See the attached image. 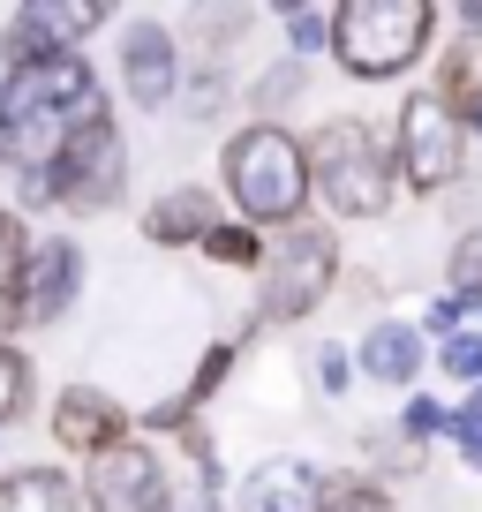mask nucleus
<instances>
[{"label":"nucleus","instance_id":"1","mask_svg":"<svg viewBox=\"0 0 482 512\" xmlns=\"http://www.w3.org/2000/svg\"><path fill=\"white\" fill-rule=\"evenodd\" d=\"M226 174V204L241 211V226H302L309 204V166H302V136H287L279 121H249L241 136H226L219 151Z\"/></svg>","mask_w":482,"mask_h":512},{"label":"nucleus","instance_id":"2","mask_svg":"<svg viewBox=\"0 0 482 512\" xmlns=\"http://www.w3.org/2000/svg\"><path fill=\"white\" fill-rule=\"evenodd\" d=\"M430 38H437L430 0H347V8H332L324 53H332L354 83H392L430 53Z\"/></svg>","mask_w":482,"mask_h":512},{"label":"nucleus","instance_id":"3","mask_svg":"<svg viewBox=\"0 0 482 512\" xmlns=\"http://www.w3.org/2000/svg\"><path fill=\"white\" fill-rule=\"evenodd\" d=\"M302 166H309V189L339 211V219H377L392 204V144L377 136L370 121H324L309 128L302 144Z\"/></svg>","mask_w":482,"mask_h":512},{"label":"nucleus","instance_id":"4","mask_svg":"<svg viewBox=\"0 0 482 512\" xmlns=\"http://www.w3.org/2000/svg\"><path fill=\"white\" fill-rule=\"evenodd\" d=\"M38 181H46V204L76 211V219L121 204V189H129V144H121V121L106 113V98H91L76 113V128L61 136V151H53V166Z\"/></svg>","mask_w":482,"mask_h":512},{"label":"nucleus","instance_id":"5","mask_svg":"<svg viewBox=\"0 0 482 512\" xmlns=\"http://www.w3.org/2000/svg\"><path fill=\"white\" fill-rule=\"evenodd\" d=\"M339 279V234H324V226H287V234L264 241V264H257V317L264 324H302L309 309L332 294Z\"/></svg>","mask_w":482,"mask_h":512},{"label":"nucleus","instance_id":"6","mask_svg":"<svg viewBox=\"0 0 482 512\" xmlns=\"http://www.w3.org/2000/svg\"><path fill=\"white\" fill-rule=\"evenodd\" d=\"M467 174V136L437 113L430 91H415L400 106V136H392V181H407L415 196H445Z\"/></svg>","mask_w":482,"mask_h":512},{"label":"nucleus","instance_id":"7","mask_svg":"<svg viewBox=\"0 0 482 512\" xmlns=\"http://www.w3.org/2000/svg\"><path fill=\"white\" fill-rule=\"evenodd\" d=\"M76 497L91 512H166V497H174V467H166L159 445L121 437L113 452H98V460H91V475H83Z\"/></svg>","mask_w":482,"mask_h":512},{"label":"nucleus","instance_id":"8","mask_svg":"<svg viewBox=\"0 0 482 512\" xmlns=\"http://www.w3.org/2000/svg\"><path fill=\"white\" fill-rule=\"evenodd\" d=\"M83 294V249L68 234H31V256H23V279H16V309H23V332L31 324H61Z\"/></svg>","mask_w":482,"mask_h":512},{"label":"nucleus","instance_id":"9","mask_svg":"<svg viewBox=\"0 0 482 512\" xmlns=\"http://www.w3.org/2000/svg\"><path fill=\"white\" fill-rule=\"evenodd\" d=\"M91 98H98L91 61H83V53H53V61H38V68L0 76V121H16V113H83Z\"/></svg>","mask_w":482,"mask_h":512},{"label":"nucleus","instance_id":"10","mask_svg":"<svg viewBox=\"0 0 482 512\" xmlns=\"http://www.w3.org/2000/svg\"><path fill=\"white\" fill-rule=\"evenodd\" d=\"M121 91H129L136 113H166V106H174V91H181V46H174L166 23H151V16L129 23V38H121Z\"/></svg>","mask_w":482,"mask_h":512},{"label":"nucleus","instance_id":"11","mask_svg":"<svg viewBox=\"0 0 482 512\" xmlns=\"http://www.w3.org/2000/svg\"><path fill=\"white\" fill-rule=\"evenodd\" d=\"M46 430H53V445H61L68 460H98V452H113L129 437V415H121V400L98 392V384H68L61 400H53Z\"/></svg>","mask_w":482,"mask_h":512},{"label":"nucleus","instance_id":"12","mask_svg":"<svg viewBox=\"0 0 482 512\" xmlns=\"http://www.w3.org/2000/svg\"><path fill=\"white\" fill-rule=\"evenodd\" d=\"M430 98L460 136H482V31H460V46H445Z\"/></svg>","mask_w":482,"mask_h":512},{"label":"nucleus","instance_id":"13","mask_svg":"<svg viewBox=\"0 0 482 512\" xmlns=\"http://www.w3.org/2000/svg\"><path fill=\"white\" fill-rule=\"evenodd\" d=\"M219 226V196L196 189V181H181V189H166L159 204L144 211V241L151 249H196V241Z\"/></svg>","mask_w":482,"mask_h":512},{"label":"nucleus","instance_id":"14","mask_svg":"<svg viewBox=\"0 0 482 512\" xmlns=\"http://www.w3.org/2000/svg\"><path fill=\"white\" fill-rule=\"evenodd\" d=\"M317 490L324 475L309 460H264L241 482V512H317Z\"/></svg>","mask_w":482,"mask_h":512},{"label":"nucleus","instance_id":"15","mask_svg":"<svg viewBox=\"0 0 482 512\" xmlns=\"http://www.w3.org/2000/svg\"><path fill=\"white\" fill-rule=\"evenodd\" d=\"M362 377L407 392V384L422 377V332L415 324H370V332H362Z\"/></svg>","mask_w":482,"mask_h":512},{"label":"nucleus","instance_id":"16","mask_svg":"<svg viewBox=\"0 0 482 512\" xmlns=\"http://www.w3.org/2000/svg\"><path fill=\"white\" fill-rule=\"evenodd\" d=\"M226 369H234V339H219V347H204V362H196V377H189V392H174V400H159L151 407V430H166V437H181V430H196V407L211 400L226 384Z\"/></svg>","mask_w":482,"mask_h":512},{"label":"nucleus","instance_id":"17","mask_svg":"<svg viewBox=\"0 0 482 512\" xmlns=\"http://www.w3.org/2000/svg\"><path fill=\"white\" fill-rule=\"evenodd\" d=\"M0 512H83L76 482L61 475V467H8L0 475Z\"/></svg>","mask_w":482,"mask_h":512},{"label":"nucleus","instance_id":"18","mask_svg":"<svg viewBox=\"0 0 482 512\" xmlns=\"http://www.w3.org/2000/svg\"><path fill=\"white\" fill-rule=\"evenodd\" d=\"M23 256H31V226H23V211H0V339L23 332V309H16Z\"/></svg>","mask_w":482,"mask_h":512},{"label":"nucleus","instance_id":"19","mask_svg":"<svg viewBox=\"0 0 482 512\" xmlns=\"http://www.w3.org/2000/svg\"><path fill=\"white\" fill-rule=\"evenodd\" d=\"M181 445H189V475H174L166 512H219V467H211L204 430H181Z\"/></svg>","mask_w":482,"mask_h":512},{"label":"nucleus","instance_id":"20","mask_svg":"<svg viewBox=\"0 0 482 512\" xmlns=\"http://www.w3.org/2000/svg\"><path fill=\"white\" fill-rule=\"evenodd\" d=\"M196 249H204L211 264H226V272H257V264H264V234H257V226H241V219H219Z\"/></svg>","mask_w":482,"mask_h":512},{"label":"nucleus","instance_id":"21","mask_svg":"<svg viewBox=\"0 0 482 512\" xmlns=\"http://www.w3.org/2000/svg\"><path fill=\"white\" fill-rule=\"evenodd\" d=\"M23 16H31V23H38V31H46L61 53H76V38H91L98 23H106V8H61V0H31Z\"/></svg>","mask_w":482,"mask_h":512},{"label":"nucleus","instance_id":"22","mask_svg":"<svg viewBox=\"0 0 482 512\" xmlns=\"http://www.w3.org/2000/svg\"><path fill=\"white\" fill-rule=\"evenodd\" d=\"M31 415V354L16 339H0V430Z\"/></svg>","mask_w":482,"mask_h":512},{"label":"nucleus","instance_id":"23","mask_svg":"<svg viewBox=\"0 0 482 512\" xmlns=\"http://www.w3.org/2000/svg\"><path fill=\"white\" fill-rule=\"evenodd\" d=\"M317 512H400V505H392L377 482H362V475H324Z\"/></svg>","mask_w":482,"mask_h":512},{"label":"nucleus","instance_id":"24","mask_svg":"<svg viewBox=\"0 0 482 512\" xmlns=\"http://www.w3.org/2000/svg\"><path fill=\"white\" fill-rule=\"evenodd\" d=\"M445 279H452V302H475L482 309V226H467L445 256Z\"/></svg>","mask_w":482,"mask_h":512},{"label":"nucleus","instance_id":"25","mask_svg":"<svg viewBox=\"0 0 482 512\" xmlns=\"http://www.w3.org/2000/svg\"><path fill=\"white\" fill-rule=\"evenodd\" d=\"M445 430H452V407L430 400V392H415V400L400 407V437L407 445H430V437H445Z\"/></svg>","mask_w":482,"mask_h":512},{"label":"nucleus","instance_id":"26","mask_svg":"<svg viewBox=\"0 0 482 512\" xmlns=\"http://www.w3.org/2000/svg\"><path fill=\"white\" fill-rule=\"evenodd\" d=\"M445 377H460V384H482V339L475 332H452V339H437V354H430Z\"/></svg>","mask_w":482,"mask_h":512},{"label":"nucleus","instance_id":"27","mask_svg":"<svg viewBox=\"0 0 482 512\" xmlns=\"http://www.w3.org/2000/svg\"><path fill=\"white\" fill-rule=\"evenodd\" d=\"M302 83H309V76H302V61H279L272 76L249 91V106H257V113H279V106H294V98H302Z\"/></svg>","mask_w":482,"mask_h":512},{"label":"nucleus","instance_id":"28","mask_svg":"<svg viewBox=\"0 0 482 512\" xmlns=\"http://www.w3.org/2000/svg\"><path fill=\"white\" fill-rule=\"evenodd\" d=\"M287 38H294V61L302 53H324V38H332V8H287Z\"/></svg>","mask_w":482,"mask_h":512},{"label":"nucleus","instance_id":"29","mask_svg":"<svg viewBox=\"0 0 482 512\" xmlns=\"http://www.w3.org/2000/svg\"><path fill=\"white\" fill-rule=\"evenodd\" d=\"M347 384H354V354H347V347H332V339H324V347H317V392H332V400H339V392H347Z\"/></svg>","mask_w":482,"mask_h":512},{"label":"nucleus","instance_id":"30","mask_svg":"<svg viewBox=\"0 0 482 512\" xmlns=\"http://www.w3.org/2000/svg\"><path fill=\"white\" fill-rule=\"evenodd\" d=\"M467 309H475V302H452V294H445V302H430V309H422V324H415V332H430V339H452V332H460V317H467Z\"/></svg>","mask_w":482,"mask_h":512},{"label":"nucleus","instance_id":"31","mask_svg":"<svg viewBox=\"0 0 482 512\" xmlns=\"http://www.w3.org/2000/svg\"><path fill=\"white\" fill-rule=\"evenodd\" d=\"M475 430H482V384H467V400L452 407V430H445V437H452V445H467Z\"/></svg>","mask_w":482,"mask_h":512},{"label":"nucleus","instance_id":"32","mask_svg":"<svg viewBox=\"0 0 482 512\" xmlns=\"http://www.w3.org/2000/svg\"><path fill=\"white\" fill-rule=\"evenodd\" d=\"M460 460H467V467H475V475H482V430H475V437H467V445H460Z\"/></svg>","mask_w":482,"mask_h":512},{"label":"nucleus","instance_id":"33","mask_svg":"<svg viewBox=\"0 0 482 512\" xmlns=\"http://www.w3.org/2000/svg\"><path fill=\"white\" fill-rule=\"evenodd\" d=\"M460 31H482V0H467V8H460Z\"/></svg>","mask_w":482,"mask_h":512},{"label":"nucleus","instance_id":"34","mask_svg":"<svg viewBox=\"0 0 482 512\" xmlns=\"http://www.w3.org/2000/svg\"><path fill=\"white\" fill-rule=\"evenodd\" d=\"M475 339H482V332H475Z\"/></svg>","mask_w":482,"mask_h":512}]
</instances>
